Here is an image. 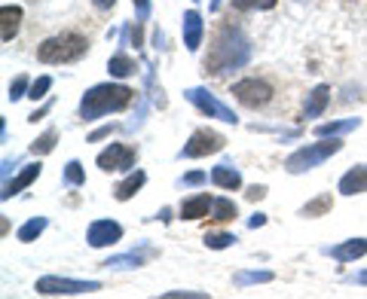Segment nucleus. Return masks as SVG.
Masks as SVG:
<instances>
[{"mask_svg":"<svg viewBox=\"0 0 367 299\" xmlns=\"http://www.w3.org/2000/svg\"><path fill=\"white\" fill-rule=\"evenodd\" d=\"M251 61V40L236 28V25H221L212 40V49L202 61L205 74H230V70H239Z\"/></svg>","mask_w":367,"mask_h":299,"instance_id":"1","label":"nucleus"},{"mask_svg":"<svg viewBox=\"0 0 367 299\" xmlns=\"http://www.w3.org/2000/svg\"><path fill=\"white\" fill-rule=\"evenodd\" d=\"M132 101H135V92L129 89V86L98 83V86H92V89L83 95V101H80V117H83L86 122H89V119H101V117H108V113L126 110Z\"/></svg>","mask_w":367,"mask_h":299,"instance_id":"2","label":"nucleus"},{"mask_svg":"<svg viewBox=\"0 0 367 299\" xmlns=\"http://www.w3.org/2000/svg\"><path fill=\"white\" fill-rule=\"evenodd\" d=\"M86 52H89V40H86L83 34L65 31V34H56V37L40 43L37 61H43V65H71V61L83 58Z\"/></svg>","mask_w":367,"mask_h":299,"instance_id":"3","label":"nucleus"},{"mask_svg":"<svg viewBox=\"0 0 367 299\" xmlns=\"http://www.w3.org/2000/svg\"><path fill=\"white\" fill-rule=\"evenodd\" d=\"M340 150H343V140L340 138H321L318 144H306L300 150H294V153L285 159V168L291 174L312 171V168H318L321 162H328L334 153H340Z\"/></svg>","mask_w":367,"mask_h":299,"instance_id":"4","label":"nucleus"},{"mask_svg":"<svg viewBox=\"0 0 367 299\" xmlns=\"http://www.w3.org/2000/svg\"><path fill=\"white\" fill-rule=\"evenodd\" d=\"M233 98L242 104V107H251V110H264L269 101L276 98L273 86H269L264 77H245V80L233 83Z\"/></svg>","mask_w":367,"mask_h":299,"instance_id":"5","label":"nucleus"},{"mask_svg":"<svg viewBox=\"0 0 367 299\" xmlns=\"http://www.w3.org/2000/svg\"><path fill=\"white\" fill-rule=\"evenodd\" d=\"M101 281H77V278H58L46 275L37 281V293L43 296H80V293H98Z\"/></svg>","mask_w":367,"mask_h":299,"instance_id":"6","label":"nucleus"},{"mask_svg":"<svg viewBox=\"0 0 367 299\" xmlns=\"http://www.w3.org/2000/svg\"><path fill=\"white\" fill-rule=\"evenodd\" d=\"M224 147H226V138L217 135L214 128H196L187 144H184V150L178 153V159H199V156L221 153Z\"/></svg>","mask_w":367,"mask_h":299,"instance_id":"7","label":"nucleus"},{"mask_svg":"<svg viewBox=\"0 0 367 299\" xmlns=\"http://www.w3.org/2000/svg\"><path fill=\"white\" fill-rule=\"evenodd\" d=\"M184 98H187L190 104H196L199 113H205L208 119H221V122H230V126H236V122H239V117H236V113L226 107V104L217 101L208 89H199V86H193V89L184 92Z\"/></svg>","mask_w":367,"mask_h":299,"instance_id":"8","label":"nucleus"},{"mask_svg":"<svg viewBox=\"0 0 367 299\" xmlns=\"http://www.w3.org/2000/svg\"><path fill=\"white\" fill-rule=\"evenodd\" d=\"M138 159V150L129 147V144H110L108 150H101L98 153V168L101 171H129Z\"/></svg>","mask_w":367,"mask_h":299,"instance_id":"9","label":"nucleus"},{"mask_svg":"<svg viewBox=\"0 0 367 299\" xmlns=\"http://www.w3.org/2000/svg\"><path fill=\"white\" fill-rule=\"evenodd\" d=\"M122 239V226L117 220H92L89 230H86V241L89 248H110Z\"/></svg>","mask_w":367,"mask_h":299,"instance_id":"10","label":"nucleus"},{"mask_svg":"<svg viewBox=\"0 0 367 299\" xmlns=\"http://www.w3.org/2000/svg\"><path fill=\"white\" fill-rule=\"evenodd\" d=\"M202 37H205L202 15H199L196 10H187V13H184V46H187L190 52H199V46H202Z\"/></svg>","mask_w":367,"mask_h":299,"instance_id":"11","label":"nucleus"},{"mask_svg":"<svg viewBox=\"0 0 367 299\" xmlns=\"http://www.w3.org/2000/svg\"><path fill=\"white\" fill-rule=\"evenodd\" d=\"M340 192H343V196L367 192V165H355V168H349L343 178H340Z\"/></svg>","mask_w":367,"mask_h":299,"instance_id":"12","label":"nucleus"},{"mask_svg":"<svg viewBox=\"0 0 367 299\" xmlns=\"http://www.w3.org/2000/svg\"><path fill=\"white\" fill-rule=\"evenodd\" d=\"M19 28H22V6L6 4L4 10H0V37H4V43H13Z\"/></svg>","mask_w":367,"mask_h":299,"instance_id":"13","label":"nucleus"},{"mask_svg":"<svg viewBox=\"0 0 367 299\" xmlns=\"http://www.w3.org/2000/svg\"><path fill=\"white\" fill-rule=\"evenodd\" d=\"M214 205V199L208 192H199L193 199H184L181 201V220H202L208 217V208Z\"/></svg>","mask_w":367,"mask_h":299,"instance_id":"14","label":"nucleus"},{"mask_svg":"<svg viewBox=\"0 0 367 299\" xmlns=\"http://www.w3.org/2000/svg\"><path fill=\"white\" fill-rule=\"evenodd\" d=\"M330 104V86H316L309 95H306V107H303V119H316L325 113V107Z\"/></svg>","mask_w":367,"mask_h":299,"instance_id":"15","label":"nucleus"},{"mask_svg":"<svg viewBox=\"0 0 367 299\" xmlns=\"http://www.w3.org/2000/svg\"><path fill=\"white\" fill-rule=\"evenodd\" d=\"M328 253L340 263H355L367 253V239H349L343 244H337V248H328Z\"/></svg>","mask_w":367,"mask_h":299,"instance_id":"16","label":"nucleus"},{"mask_svg":"<svg viewBox=\"0 0 367 299\" xmlns=\"http://www.w3.org/2000/svg\"><path fill=\"white\" fill-rule=\"evenodd\" d=\"M40 168H43L40 162H31V165H25V168L19 171V178H15V180H10V183H6V187H4V199H13L15 192H22L25 187H31V183L40 178Z\"/></svg>","mask_w":367,"mask_h":299,"instance_id":"17","label":"nucleus"},{"mask_svg":"<svg viewBox=\"0 0 367 299\" xmlns=\"http://www.w3.org/2000/svg\"><path fill=\"white\" fill-rule=\"evenodd\" d=\"M144 183H147V174H144V171H132L126 180L117 183V190H113V199H117V201H129L132 196H138V192H141Z\"/></svg>","mask_w":367,"mask_h":299,"instance_id":"18","label":"nucleus"},{"mask_svg":"<svg viewBox=\"0 0 367 299\" xmlns=\"http://www.w3.org/2000/svg\"><path fill=\"white\" fill-rule=\"evenodd\" d=\"M212 183L221 190H230L236 192L242 187V174L233 168V165H217V168H212Z\"/></svg>","mask_w":367,"mask_h":299,"instance_id":"19","label":"nucleus"},{"mask_svg":"<svg viewBox=\"0 0 367 299\" xmlns=\"http://www.w3.org/2000/svg\"><path fill=\"white\" fill-rule=\"evenodd\" d=\"M361 126V119H337V122H325V126H316V135L318 138H340L346 131H352Z\"/></svg>","mask_w":367,"mask_h":299,"instance_id":"20","label":"nucleus"},{"mask_svg":"<svg viewBox=\"0 0 367 299\" xmlns=\"http://www.w3.org/2000/svg\"><path fill=\"white\" fill-rule=\"evenodd\" d=\"M330 208H334V199H330L328 192H321V196H316L312 201H306V205L300 208V217H325Z\"/></svg>","mask_w":367,"mask_h":299,"instance_id":"21","label":"nucleus"},{"mask_svg":"<svg viewBox=\"0 0 367 299\" xmlns=\"http://www.w3.org/2000/svg\"><path fill=\"white\" fill-rule=\"evenodd\" d=\"M108 70H110V77H132L135 74V61L126 55V52H117L110 61H108Z\"/></svg>","mask_w":367,"mask_h":299,"instance_id":"22","label":"nucleus"},{"mask_svg":"<svg viewBox=\"0 0 367 299\" xmlns=\"http://www.w3.org/2000/svg\"><path fill=\"white\" fill-rule=\"evenodd\" d=\"M46 223L49 220L46 217H31L28 223L19 230V241H25V244H31V241H37L40 235H43V230H46Z\"/></svg>","mask_w":367,"mask_h":299,"instance_id":"23","label":"nucleus"},{"mask_svg":"<svg viewBox=\"0 0 367 299\" xmlns=\"http://www.w3.org/2000/svg\"><path fill=\"white\" fill-rule=\"evenodd\" d=\"M236 287H248V284H269L273 272L269 269H257V272H236Z\"/></svg>","mask_w":367,"mask_h":299,"instance_id":"24","label":"nucleus"},{"mask_svg":"<svg viewBox=\"0 0 367 299\" xmlns=\"http://www.w3.org/2000/svg\"><path fill=\"white\" fill-rule=\"evenodd\" d=\"M56 144H58V131L49 128V131H43V135L34 140L28 150H31V156H46V153H52V150H56Z\"/></svg>","mask_w":367,"mask_h":299,"instance_id":"25","label":"nucleus"},{"mask_svg":"<svg viewBox=\"0 0 367 299\" xmlns=\"http://www.w3.org/2000/svg\"><path fill=\"white\" fill-rule=\"evenodd\" d=\"M236 201L230 199H214V205H212V220H217V223H230V220H236Z\"/></svg>","mask_w":367,"mask_h":299,"instance_id":"26","label":"nucleus"},{"mask_svg":"<svg viewBox=\"0 0 367 299\" xmlns=\"http://www.w3.org/2000/svg\"><path fill=\"white\" fill-rule=\"evenodd\" d=\"M101 266H108V269H138V266H144V257L141 253H120V257L104 260Z\"/></svg>","mask_w":367,"mask_h":299,"instance_id":"27","label":"nucleus"},{"mask_svg":"<svg viewBox=\"0 0 367 299\" xmlns=\"http://www.w3.org/2000/svg\"><path fill=\"white\" fill-rule=\"evenodd\" d=\"M239 241L233 232H208L205 235V248H212V251H226V248H233V244Z\"/></svg>","mask_w":367,"mask_h":299,"instance_id":"28","label":"nucleus"},{"mask_svg":"<svg viewBox=\"0 0 367 299\" xmlns=\"http://www.w3.org/2000/svg\"><path fill=\"white\" fill-rule=\"evenodd\" d=\"M65 183H67V187H83V183H86V171H83V165L77 159H71L65 165Z\"/></svg>","mask_w":367,"mask_h":299,"instance_id":"29","label":"nucleus"},{"mask_svg":"<svg viewBox=\"0 0 367 299\" xmlns=\"http://www.w3.org/2000/svg\"><path fill=\"white\" fill-rule=\"evenodd\" d=\"M278 0H230L233 10L239 13H248V10H273Z\"/></svg>","mask_w":367,"mask_h":299,"instance_id":"30","label":"nucleus"},{"mask_svg":"<svg viewBox=\"0 0 367 299\" xmlns=\"http://www.w3.org/2000/svg\"><path fill=\"white\" fill-rule=\"evenodd\" d=\"M49 89H52V77H37V80L31 83V89H28V98L31 101H43Z\"/></svg>","mask_w":367,"mask_h":299,"instance_id":"31","label":"nucleus"},{"mask_svg":"<svg viewBox=\"0 0 367 299\" xmlns=\"http://www.w3.org/2000/svg\"><path fill=\"white\" fill-rule=\"evenodd\" d=\"M28 89H31V80L25 74H19L15 80L10 83V101H19V98H28Z\"/></svg>","mask_w":367,"mask_h":299,"instance_id":"32","label":"nucleus"},{"mask_svg":"<svg viewBox=\"0 0 367 299\" xmlns=\"http://www.w3.org/2000/svg\"><path fill=\"white\" fill-rule=\"evenodd\" d=\"M208 178H212V174H205V171H190V174H184V178L178 180V187H202Z\"/></svg>","mask_w":367,"mask_h":299,"instance_id":"33","label":"nucleus"},{"mask_svg":"<svg viewBox=\"0 0 367 299\" xmlns=\"http://www.w3.org/2000/svg\"><path fill=\"white\" fill-rule=\"evenodd\" d=\"M162 299H208V293H196V290H169Z\"/></svg>","mask_w":367,"mask_h":299,"instance_id":"34","label":"nucleus"},{"mask_svg":"<svg viewBox=\"0 0 367 299\" xmlns=\"http://www.w3.org/2000/svg\"><path fill=\"white\" fill-rule=\"evenodd\" d=\"M126 34H129V46H141V43H144V34H141V25H129V28H126Z\"/></svg>","mask_w":367,"mask_h":299,"instance_id":"35","label":"nucleus"},{"mask_svg":"<svg viewBox=\"0 0 367 299\" xmlns=\"http://www.w3.org/2000/svg\"><path fill=\"white\" fill-rule=\"evenodd\" d=\"M266 196V187H260V183H255V187H248V192H245V199L248 201H260Z\"/></svg>","mask_w":367,"mask_h":299,"instance_id":"36","label":"nucleus"},{"mask_svg":"<svg viewBox=\"0 0 367 299\" xmlns=\"http://www.w3.org/2000/svg\"><path fill=\"white\" fill-rule=\"evenodd\" d=\"M132 4H135L138 19H147V15H150V0H132Z\"/></svg>","mask_w":367,"mask_h":299,"instance_id":"37","label":"nucleus"},{"mask_svg":"<svg viewBox=\"0 0 367 299\" xmlns=\"http://www.w3.org/2000/svg\"><path fill=\"white\" fill-rule=\"evenodd\" d=\"M110 131H113V126H101V128H95L92 135H89V144H95V140H104V138H110Z\"/></svg>","mask_w":367,"mask_h":299,"instance_id":"38","label":"nucleus"},{"mask_svg":"<svg viewBox=\"0 0 367 299\" xmlns=\"http://www.w3.org/2000/svg\"><path fill=\"white\" fill-rule=\"evenodd\" d=\"M266 223V214H251L248 217V226H251V230H257V226H264Z\"/></svg>","mask_w":367,"mask_h":299,"instance_id":"39","label":"nucleus"},{"mask_svg":"<svg viewBox=\"0 0 367 299\" xmlns=\"http://www.w3.org/2000/svg\"><path fill=\"white\" fill-rule=\"evenodd\" d=\"M46 113H49V104H43L40 110H34V113H31V117H28V122H37V119H43V117H46Z\"/></svg>","mask_w":367,"mask_h":299,"instance_id":"40","label":"nucleus"},{"mask_svg":"<svg viewBox=\"0 0 367 299\" xmlns=\"http://www.w3.org/2000/svg\"><path fill=\"white\" fill-rule=\"evenodd\" d=\"M95 6H98V10H113V6H117V0H92Z\"/></svg>","mask_w":367,"mask_h":299,"instance_id":"41","label":"nucleus"},{"mask_svg":"<svg viewBox=\"0 0 367 299\" xmlns=\"http://www.w3.org/2000/svg\"><path fill=\"white\" fill-rule=\"evenodd\" d=\"M349 281H355V284H367V269H364V272H355V275L349 278Z\"/></svg>","mask_w":367,"mask_h":299,"instance_id":"42","label":"nucleus"},{"mask_svg":"<svg viewBox=\"0 0 367 299\" xmlns=\"http://www.w3.org/2000/svg\"><path fill=\"white\" fill-rule=\"evenodd\" d=\"M156 217H160L162 223H169V220H172V208H162V211H160V214H156Z\"/></svg>","mask_w":367,"mask_h":299,"instance_id":"43","label":"nucleus"}]
</instances>
